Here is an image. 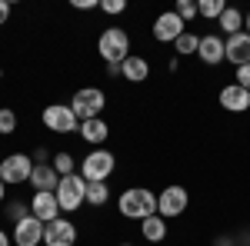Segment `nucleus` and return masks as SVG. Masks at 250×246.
Here are the masks:
<instances>
[{"instance_id":"f257e3e1","label":"nucleus","mask_w":250,"mask_h":246,"mask_svg":"<svg viewBox=\"0 0 250 246\" xmlns=\"http://www.w3.org/2000/svg\"><path fill=\"white\" fill-rule=\"evenodd\" d=\"M117 209H120L127 220H140V223H144L147 216H154V213H157V196L147 187H130V189L120 193Z\"/></svg>"},{"instance_id":"f03ea898","label":"nucleus","mask_w":250,"mask_h":246,"mask_svg":"<svg viewBox=\"0 0 250 246\" xmlns=\"http://www.w3.org/2000/svg\"><path fill=\"white\" fill-rule=\"evenodd\" d=\"M117 170V156L110 150H90L80 160V176L87 183H107V176Z\"/></svg>"},{"instance_id":"7ed1b4c3","label":"nucleus","mask_w":250,"mask_h":246,"mask_svg":"<svg viewBox=\"0 0 250 246\" xmlns=\"http://www.w3.org/2000/svg\"><path fill=\"white\" fill-rule=\"evenodd\" d=\"M97 50H100V57L107 60V63H124V60L130 57V37H127V30L107 27L100 34V40H97Z\"/></svg>"},{"instance_id":"20e7f679","label":"nucleus","mask_w":250,"mask_h":246,"mask_svg":"<svg viewBox=\"0 0 250 246\" xmlns=\"http://www.w3.org/2000/svg\"><path fill=\"white\" fill-rule=\"evenodd\" d=\"M57 203L63 213H74L87 203V180L80 173H70V176H60V187H57Z\"/></svg>"},{"instance_id":"39448f33","label":"nucleus","mask_w":250,"mask_h":246,"mask_svg":"<svg viewBox=\"0 0 250 246\" xmlns=\"http://www.w3.org/2000/svg\"><path fill=\"white\" fill-rule=\"evenodd\" d=\"M104 107H107V96H104L100 87H83V90H77L74 100H70V110L77 114L80 123H83V120H97V116L104 114Z\"/></svg>"},{"instance_id":"423d86ee","label":"nucleus","mask_w":250,"mask_h":246,"mask_svg":"<svg viewBox=\"0 0 250 246\" xmlns=\"http://www.w3.org/2000/svg\"><path fill=\"white\" fill-rule=\"evenodd\" d=\"M30 173H34V160L27 153H10L0 160V180L7 187H17V183H30Z\"/></svg>"},{"instance_id":"0eeeda50","label":"nucleus","mask_w":250,"mask_h":246,"mask_svg":"<svg viewBox=\"0 0 250 246\" xmlns=\"http://www.w3.org/2000/svg\"><path fill=\"white\" fill-rule=\"evenodd\" d=\"M43 127L50 133H77L80 130V120L77 114L70 110V103L63 107V103H50V107H43Z\"/></svg>"},{"instance_id":"6e6552de","label":"nucleus","mask_w":250,"mask_h":246,"mask_svg":"<svg viewBox=\"0 0 250 246\" xmlns=\"http://www.w3.org/2000/svg\"><path fill=\"white\" fill-rule=\"evenodd\" d=\"M187 203H190V196H187L184 187H164L160 196H157V213L164 220H173V216H180L187 209Z\"/></svg>"},{"instance_id":"1a4fd4ad","label":"nucleus","mask_w":250,"mask_h":246,"mask_svg":"<svg viewBox=\"0 0 250 246\" xmlns=\"http://www.w3.org/2000/svg\"><path fill=\"white\" fill-rule=\"evenodd\" d=\"M184 34H187V23L177 17L173 10L160 14V17L154 20V40H160V43H177Z\"/></svg>"},{"instance_id":"9d476101","label":"nucleus","mask_w":250,"mask_h":246,"mask_svg":"<svg viewBox=\"0 0 250 246\" xmlns=\"http://www.w3.org/2000/svg\"><path fill=\"white\" fill-rule=\"evenodd\" d=\"M77 243V227L70 220L57 216L54 223L43 227V246H74Z\"/></svg>"},{"instance_id":"9b49d317","label":"nucleus","mask_w":250,"mask_h":246,"mask_svg":"<svg viewBox=\"0 0 250 246\" xmlns=\"http://www.w3.org/2000/svg\"><path fill=\"white\" fill-rule=\"evenodd\" d=\"M43 227H47V223H40L37 216L30 213L27 220L14 223V243H17V246H37V243H43Z\"/></svg>"},{"instance_id":"f8f14e48","label":"nucleus","mask_w":250,"mask_h":246,"mask_svg":"<svg viewBox=\"0 0 250 246\" xmlns=\"http://www.w3.org/2000/svg\"><path fill=\"white\" fill-rule=\"evenodd\" d=\"M224 57L230 60L233 67H247L250 63V34H233V37L224 40Z\"/></svg>"},{"instance_id":"ddd939ff","label":"nucleus","mask_w":250,"mask_h":246,"mask_svg":"<svg viewBox=\"0 0 250 246\" xmlns=\"http://www.w3.org/2000/svg\"><path fill=\"white\" fill-rule=\"evenodd\" d=\"M30 213L37 216L40 223H54V220L60 216L57 193H34V200H30Z\"/></svg>"},{"instance_id":"4468645a","label":"nucleus","mask_w":250,"mask_h":246,"mask_svg":"<svg viewBox=\"0 0 250 246\" xmlns=\"http://www.w3.org/2000/svg\"><path fill=\"white\" fill-rule=\"evenodd\" d=\"M217 100H220V107L230 110V114H244V110H250V94L240 87V83H227Z\"/></svg>"},{"instance_id":"2eb2a0df","label":"nucleus","mask_w":250,"mask_h":246,"mask_svg":"<svg viewBox=\"0 0 250 246\" xmlns=\"http://www.w3.org/2000/svg\"><path fill=\"white\" fill-rule=\"evenodd\" d=\"M30 187H34V193H57V187H60L57 170L50 163H37L34 173H30Z\"/></svg>"},{"instance_id":"dca6fc26","label":"nucleus","mask_w":250,"mask_h":246,"mask_svg":"<svg viewBox=\"0 0 250 246\" xmlns=\"http://www.w3.org/2000/svg\"><path fill=\"white\" fill-rule=\"evenodd\" d=\"M197 57L204 60V63H210V67H217V63H224V37L220 34H207V37H200V47H197Z\"/></svg>"},{"instance_id":"f3484780","label":"nucleus","mask_w":250,"mask_h":246,"mask_svg":"<svg viewBox=\"0 0 250 246\" xmlns=\"http://www.w3.org/2000/svg\"><path fill=\"white\" fill-rule=\"evenodd\" d=\"M120 76L130 80V83H144V80L150 76V63L144 57H137V54H130V57L120 63Z\"/></svg>"},{"instance_id":"a211bd4d","label":"nucleus","mask_w":250,"mask_h":246,"mask_svg":"<svg viewBox=\"0 0 250 246\" xmlns=\"http://www.w3.org/2000/svg\"><path fill=\"white\" fill-rule=\"evenodd\" d=\"M77 133L83 136V140H87V143L100 147V143H104V140L110 136V127H107V120H104V116H97V120H83Z\"/></svg>"},{"instance_id":"6ab92c4d","label":"nucleus","mask_w":250,"mask_h":246,"mask_svg":"<svg viewBox=\"0 0 250 246\" xmlns=\"http://www.w3.org/2000/svg\"><path fill=\"white\" fill-rule=\"evenodd\" d=\"M140 233H144L147 243H160V240L167 236V220H164L160 213H154V216H147V220L140 223Z\"/></svg>"},{"instance_id":"aec40b11","label":"nucleus","mask_w":250,"mask_h":246,"mask_svg":"<svg viewBox=\"0 0 250 246\" xmlns=\"http://www.w3.org/2000/svg\"><path fill=\"white\" fill-rule=\"evenodd\" d=\"M217 27H220L227 37H233V34L244 30V14H240L237 7H224V14H220V20H217Z\"/></svg>"},{"instance_id":"412c9836","label":"nucleus","mask_w":250,"mask_h":246,"mask_svg":"<svg viewBox=\"0 0 250 246\" xmlns=\"http://www.w3.org/2000/svg\"><path fill=\"white\" fill-rule=\"evenodd\" d=\"M110 200V187L107 183H87V203L90 207H107Z\"/></svg>"},{"instance_id":"4be33fe9","label":"nucleus","mask_w":250,"mask_h":246,"mask_svg":"<svg viewBox=\"0 0 250 246\" xmlns=\"http://www.w3.org/2000/svg\"><path fill=\"white\" fill-rule=\"evenodd\" d=\"M220 14H224V0H197V17L220 20Z\"/></svg>"},{"instance_id":"5701e85b","label":"nucleus","mask_w":250,"mask_h":246,"mask_svg":"<svg viewBox=\"0 0 250 246\" xmlns=\"http://www.w3.org/2000/svg\"><path fill=\"white\" fill-rule=\"evenodd\" d=\"M197 47H200V37H197V34H190V30H187L184 37L173 43V50H177L180 57H190V54H197Z\"/></svg>"},{"instance_id":"b1692460","label":"nucleus","mask_w":250,"mask_h":246,"mask_svg":"<svg viewBox=\"0 0 250 246\" xmlns=\"http://www.w3.org/2000/svg\"><path fill=\"white\" fill-rule=\"evenodd\" d=\"M50 167L57 170V176H70V173H74V156H70V153H57Z\"/></svg>"},{"instance_id":"393cba45","label":"nucleus","mask_w":250,"mask_h":246,"mask_svg":"<svg viewBox=\"0 0 250 246\" xmlns=\"http://www.w3.org/2000/svg\"><path fill=\"white\" fill-rule=\"evenodd\" d=\"M14 130H17V114H14L10 107H3V110H0V133L10 136Z\"/></svg>"},{"instance_id":"a878e982","label":"nucleus","mask_w":250,"mask_h":246,"mask_svg":"<svg viewBox=\"0 0 250 246\" xmlns=\"http://www.w3.org/2000/svg\"><path fill=\"white\" fill-rule=\"evenodd\" d=\"M173 14L184 20V23H187V20H193V17H197V0H177Z\"/></svg>"},{"instance_id":"bb28decb","label":"nucleus","mask_w":250,"mask_h":246,"mask_svg":"<svg viewBox=\"0 0 250 246\" xmlns=\"http://www.w3.org/2000/svg\"><path fill=\"white\" fill-rule=\"evenodd\" d=\"M100 10H104V14H124V10H127V0H104Z\"/></svg>"},{"instance_id":"cd10ccee","label":"nucleus","mask_w":250,"mask_h":246,"mask_svg":"<svg viewBox=\"0 0 250 246\" xmlns=\"http://www.w3.org/2000/svg\"><path fill=\"white\" fill-rule=\"evenodd\" d=\"M7 216H10L14 223H20V220H27L30 213H27V207H23V203H10V209H7Z\"/></svg>"},{"instance_id":"c85d7f7f","label":"nucleus","mask_w":250,"mask_h":246,"mask_svg":"<svg viewBox=\"0 0 250 246\" xmlns=\"http://www.w3.org/2000/svg\"><path fill=\"white\" fill-rule=\"evenodd\" d=\"M237 83L250 94V63H247V67H237Z\"/></svg>"},{"instance_id":"c756f323","label":"nucleus","mask_w":250,"mask_h":246,"mask_svg":"<svg viewBox=\"0 0 250 246\" xmlns=\"http://www.w3.org/2000/svg\"><path fill=\"white\" fill-rule=\"evenodd\" d=\"M7 20H10V3H7V0H0V27H3Z\"/></svg>"},{"instance_id":"7c9ffc66","label":"nucleus","mask_w":250,"mask_h":246,"mask_svg":"<svg viewBox=\"0 0 250 246\" xmlns=\"http://www.w3.org/2000/svg\"><path fill=\"white\" fill-rule=\"evenodd\" d=\"M74 7H77V10H94L97 0H74Z\"/></svg>"},{"instance_id":"2f4dec72","label":"nucleus","mask_w":250,"mask_h":246,"mask_svg":"<svg viewBox=\"0 0 250 246\" xmlns=\"http://www.w3.org/2000/svg\"><path fill=\"white\" fill-rule=\"evenodd\" d=\"M244 34H250V10L244 14Z\"/></svg>"},{"instance_id":"473e14b6","label":"nucleus","mask_w":250,"mask_h":246,"mask_svg":"<svg viewBox=\"0 0 250 246\" xmlns=\"http://www.w3.org/2000/svg\"><path fill=\"white\" fill-rule=\"evenodd\" d=\"M0 246H10V236H7L3 229H0Z\"/></svg>"},{"instance_id":"72a5a7b5","label":"nucleus","mask_w":250,"mask_h":246,"mask_svg":"<svg viewBox=\"0 0 250 246\" xmlns=\"http://www.w3.org/2000/svg\"><path fill=\"white\" fill-rule=\"evenodd\" d=\"M3 189H7V183H3V180H0V203H3Z\"/></svg>"},{"instance_id":"f704fd0d","label":"nucleus","mask_w":250,"mask_h":246,"mask_svg":"<svg viewBox=\"0 0 250 246\" xmlns=\"http://www.w3.org/2000/svg\"><path fill=\"white\" fill-rule=\"evenodd\" d=\"M120 246H134V243H120Z\"/></svg>"}]
</instances>
